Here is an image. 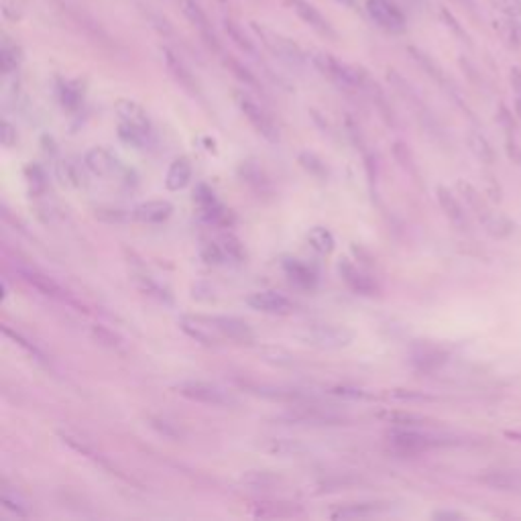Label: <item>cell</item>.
I'll list each match as a JSON object with an SVG mask.
<instances>
[{"label": "cell", "instance_id": "15", "mask_svg": "<svg viewBox=\"0 0 521 521\" xmlns=\"http://www.w3.org/2000/svg\"><path fill=\"white\" fill-rule=\"evenodd\" d=\"M436 198H438V204H440L442 212H444L446 218L454 224V229H459V231H468V229H470L468 216H466V212H464L463 204L456 200V196H454L448 187L438 185V187H436Z\"/></svg>", "mask_w": 521, "mask_h": 521}, {"label": "cell", "instance_id": "43", "mask_svg": "<svg viewBox=\"0 0 521 521\" xmlns=\"http://www.w3.org/2000/svg\"><path fill=\"white\" fill-rule=\"evenodd\" d=\"M505 151H507L509 159H511L518 167H521V147L511 139V137H509L507 143H505Z\"/></svg>", "mask_w": 521, "mask_h": 521}, {"label": "cell", "instance_id": "30", "mask_svg": "<svg viewBox=\"0 0 521 521\" xmlns=\"http://www.w3.org/2000/svg\"><path fill=\"white\" fill-rule=\"evenodd\" d=\"M58 175L61 179V183L65 185H73V187H80L84 185V172L78 163H73L71 159H65L58 165Z\"/></svg>", "mask_w": 521, "mask_h": 521}, {"label": "cell", "instance_id": "11", "mask_svg": "<svg viewBox=\"0 0 521 521\" xmlns=\"http://www.w3.org/2000/svg\"><path fill=\"white\" fill-rule=\"evenodd\" d=\"M179 328L194 338L196 343L204 345V347H216L220 343V334L212 328V324L208 322L206 316H181L179 318Z\"/></svg>", "mask_w": 521, "mask_h": 521}, {"label": "cell", "instance_id": "34", "mask_svg": "<svg viewBox=\"0 0 521 521\" xmlns=\"http://www.w3.org/2000/svg\"><path fill=\"white\" fill-rule=\"evenodd\" d=\"M267 450L273 454H279V456H299L305 452V448L301 444L291 442V440H271Z\"/></svg>", "mask_w": 521, "mask_h": 521}, {"label": "cell", "instance_id": "17", "mask_svg": "<svg viewBox=\"0 0 521 521\" xmlns=\"http://www.w3.org/2000/svg\"><path fill=\"white\" fill-rule=\"evenodd\" d=\"M283 271L290 277L291 283L297 286L299 290H314L318 286V271L312 265H308L299 259H291V257L286 259L283 261Z\"/></svg>", "mask_w": 521, "mask_h": 521}, {"label": "cell", "instance_id": "5", "mask_svg": "<svg viewBox=\"0 0 521 521\" xmlns=\"http://www.w3.org/2000/svg\"><path fill=\"white\" fill-rule=\"evenodd\" d=\"M84 167L96 177H124V175H128V170L106 147H92L84 155Z\"/></svg>", "mask_w": 521, "mask_h": 521}, {"label": "cell", "instance_id": "44", "mask_svg": "<svg viewBox=\"0 0 521 521\" xmlns=\"http://www.w3.org/2000/svg\"><path fill=\"white\" fill-rule=\"evenodd\" d=\"M336 395H343V397H352V400H373L369 393L360 391V389H350V387H336L334 389Z\"/></svg>", "mask_w": 521, "mask_h": 521}, {"label": "cell", "instance_id": "14", "mask_svg": "<svg viewBox=\"0 0 521 521\" xmlns=\"http://www.w3.org/2000/svg\"><path fill=\"white\" fill-rule=\"evenodd\" d=\"M238 177L259 196H271L273 194V183L269 179V175L265 174V170L257 163V161H242L238 165Z\"/></svg>", "mask_w": 521, "mask_h": 521}, {"label": "cell", "instance_id": "24", "mask_svg": "<svg viewBox=\"0 0 521 521\" xmlns=\"http://www.w3.org/2000/svg\"><path fill=\"white\" fill-rule=\"evenodd\" d=\"M132 283L137 286V290L149 297H155L157 301H163V303H172V293L165 290L161 283H157L153 277L149 275H141V273H132Z\"/></svg>", "mask_w": 521, "mask_h": 521}, {"label": "cell", "instance_id": "40", "mask_svg": "<svg viewBox=\"0 0 521 521\" xmlns=\"http://www.w3.org/2000/svg\"><path fill=\"white\" fill-rule=\"evenodd\" d=\"M149 421H151V426H153L159 434H163V436H167V438H179V436H181L179 430L175 428L174 424H170V421H165V419H161V417H149Z\"/></svg>", "mask_w": 521, "mask_h": 521}, {"label": "cell", "instance_id": "19", "mask_svg": "<svg viewBox=\"0 0 521 521\" xmlns=\"http://www.w3.org/2000/svg\"><path fill=\"white\" fill-rule=\"evenodd\" d=\"M387 509L385 503L377 501H360V503H345L330 511L332 520H358V518H373Z\"/></svg>", "mask_w": 521, "mask_h": 521}, {"label": "cell", "instance_id": "12", "mask_svg": "<svg viewBox=\"0 0 521 521\" xmlns=\"http://www.w3.org/2000/svg\"><path fill=\"white\" fill-rule=\"evenodd\" d=\"M281 419L290 424H305V426H340L345 424L343 415L322 411L318 407H297L281 415Z\"/></svg>", "mask_w": 521, "mask_h": 521}, {"label": "cell", "instance_id": "21", "mask_svg": "<svg viewBox=\"0 0 521 521\" xmlns=\"http://www.w3.org/2000/svg\"><path fill=\"white\" fill-rule=\"evenodd\" d=\"M192 174H194V167H192V161L187 157H177L174 163L170 165L167 170V175H165V185L170 192H179L183 189L189 179H192Z\"/></svg>", "mask_w": 521, "mask_h": 521}, {"label": "cell", "instance_id": "46", "mask_svg": "<svg viewBox=\"0 0 521 521\" xmlns=\"http://www.w3.org/2000/svg\"><path fill=\"white\" fill-rule=\"evenodd\" d=\"M432 518L434 520H464L463 513H459V511H446V509L432 513Z\"/></svg>", "mask_w": 521, "mask_h": 521}, {"label": "cell", "instance_id": "33", "mask_svg": "<svg viewBox=\"0 0 521 521\" xmlns=\"http://www.w3.org/2000/svg\"><path fill=\"white\" fill-rule=\"evenodd\" d=\"M200 257L206 265H224V263H229V259H227V255H224L218 240L216 242H206L200 248Z\"/></svg>", "mask_w": 521, "mask_h": 521}, {"label": "cell", "instance_id": "32", "mask_svg": "<svg viewBox=\"0 0 521 521\" xmlns=\"http://www.w3.org/2000/svg\"><path fill=\"white\" fill-rule=\"evenodd\" d=\"M94 216L102 222H108V224H124L128 220H135L132 218V212H126V210H120V208H115V206H104V208H96L94 210Z\"/></svg>", "mask_w": 521, "mask_h": 521}, {"label": "cell", "instance_id": "2", "mask_svg": "<svg viewBox=\"0 0 521 521\" xmlns=\"http://www.w3.org/2000/svg\"><path fill=\"white\" fill-rule=\"evenodd\" d=\"M297 338L312 348H320V350H338L348 345H352L354 340V332L340 326V324H316L310 326L305 330H301L297 334Z\"/></svg>", "mask_w": 521, "mask_h": 521}, {"label": "cell", "instance_id": "18", "mask_svg": "<svg viewBox=\"0 0 521 521\" xmlns=\"http://www.w3.org/2000/svg\"><path fill=\"white\" fill-rule=\"evenodd\" d=\"M242 389L259 395L263 400L269 402H277V404H301L305 397L297 391V389H283V387H275V385H251V383H242Z\"/></svg>", "mask_w": 521, "mask_h": 521}, {"label": "cell", "instance_id": "48", "mask_svg": "<svg viewBox=\"0 0 521 521\" xmlns=\"http://www.w3.org/2000/svg\"><path fill=\"white\" fill-rule=\"evenodd\" d=\"M516 113H518V116H520V120H521V98L516 100Z\"/></svg>", "mask_w": 521, "mask_h": 521}, {"label": "cell", "instance_id": "29", "mask_svg": "<svg viewBox=\"0 0 521 521\" xmlns=\"http://www.w3.org/2000/svg\"><path fill=\"white\" fill-rule=\"evenodd\" d=\"M240 483L253 489H271L279 483V476H275L273 472L267 470H246L240 476Z\"/></svg>", "mask_w": 521, "mask_h": 521}, {"label": "cell", "instance_id": "42", "mask_svg": "<svg viewBox=\"0 0 521 521\" xmlns=\"http://www.w3.org/2000/svg\"><path fill=\"white\" fill-rule=\"evenodd\" d=\"M2 145L4 147H14L16 145V130L8 120L2 122Z\"/></svg>", "mask_w": 521, "mask_h": 521}, {"label": "cell", "instance_id": "27", "mask_svg": "<svg viewBox=\"0 0 521 521\" xmlns=\"http://www.w3.org/2000/svg\"><path fill=\"white\" fill-rule=\"evenodd\" d=\"M149 135H151V132H147V130H143V128H139V126H132V124H128V122H122V120H120V124H118V139H120L124 145H128V147L143 149V147L147 145V141H149Z\"/></svg>", "mask_w": 521, "mask_h": 521}, {"label": "cell", "instance_id": "13", "mask_svg": "<svg viewBox=\"0 0 521 521\" xmlns=\"http://www.w3.org/2000/svg\"><path fill=\"white\" fill-rule=\"evenodd\" d=\"M478 483L499 491V493H521V470H511V468H497V470H487L478 476Z\"/></svg>", "mask_w": 521, "mask_h": 521}, {"label": "cell", "instance_id": "16", "mask_svg": "<svg viewBox=\"0 0 521 521\" xmlns=\"http://www.w3.org/2000/svg\"><path fill=\"white\" fill-rule=\"evenodd\" d=\"M174 214V204L167 200H149L132 210V218L143 224H161Z\"/></svg>", "mask_w": 521, "mask_h": 521}, {"label": "cell", "instance_id": "7", "mask_svg": "<svg viewBox=\"0 0 521 521\" xmlns=\"http://www.w3.org/2000/svg\"><path fill=\"white\" fill-rule=\"evenodd\" d=\"M236 102H238L240 113L246 116V120L253 124V128H255L263 139H267V141L273 143V145L279 143V130H277L275 122L271 120V116L267 115L257 102H253V100L246 98V96H238Z\"/></svg>", "mask_w": 521, "mask_h": 521}, {"label": "cell", "instance_id": "23", "mask_svg": "<svg viewBox=\"0 0 521 521\" xmlns=\"http://www.w3.org/2000/svg\"><path fill=\"white\" fill-rule=\"evenodd\" d=\"M448 354L440 348H421L413 354V364L419 371H436L442 364H446Z\"/></svg>", "mask_w": 521, "mask_h": 521}, {"label": "cell", "instance_id": "26", "mask_svg": "<svg viewBox=\"0 0 521 521\" xmlns=\"http://www.w3.org/2000/svg\"><path fill=\"white\" fill-rule=\"evenodd\" d=\"M468 147H470V151L474 153V157L481 163H485V165H493L495 163V149L491 147V143L481 132L472 130L468 135Z\"/></svg>", "mask_w": 521, "mask_h": 521}, {"label": "cell", "instance_id": "10", "mask_svg": "<svg viewBox=\"0 0 521 521\" xmlns=\"http://www.w3.org/2000/svg\"><path fill=\"white\" fill-rule=\"evenodd\" d=\"M248 308L263 312V314H277V316H288L293 310V303L283 295L273 290L255 291L246 297Z\"/></svg>", "mask_w": 521, "mask_h": 521}, {"label": "cell", "instance_id": "45", "mask_svg": "<svg viewBox=\"0 0 521 521\" xmlns=\"http://www.w3.org/2000/svg\"><path fill=\"white\" fill-rule=\"evenodd\" d=\"M499 120L501 124L505 126V130L509 132V137L516 132V124H513V115H509V111L505 106H501V115H499Z\"/></svg>", "mask_w": 521, "mask_h": 521}, {"label": "cell", "instance_id": "39", "mask_svg": "<svg viewBox=\"0 0 521 521\" xmlns=\"http://www.w3.org/2000/svg\"><path fill=\"white\" fill-rule=\"evenodd\" d=\"M92 334H94V338L100 343V345H104V347H111V348H120V338L115 336L111 330H106V328H102V326H94L92 328Z\"/></svg>", "mask_w": 521, "mask_h": 521}, {"label": "cell", "instance_id": "31", "mask_svg": "<svg viewBox=\"0 0 521 521\" xmlns=\"http://www.w3.org/2000/svg\"><path fill=\"white\" fill-rule=\"evenodd\" d=\"M220 246L229 259V263H242L246 259V251H244V244L234 236V234H224L220 240Z\"/></svg>", "mask_w": 521, "mask_h": 521}, {"label": "cell", "instance_id": "3", "mask_svg": "<svg viewBox=\"0 0 521 521\" xmlns=\"http://www.w3.org/2000/svg\"><path fill=\"white\" fill-rule=\"evenodd\" d=\"M389 440L404 454H419V452H426L430 448L450 444L448 438L421 432L419 428H413V426H397V428H393L389 432Z\"/></svg>", "mask_w": 521, "mask_h": 521}, {"label": "cell", "instance_id": "36", "mask_svg": "<svg viewBox=\"0 0 521 521\" xmlns=\"http://www.w3.org/2000/svg\"><path fill=\"white\" fill-rule=\"evenodd\" d=\"M261 354H263V360H267L271 364H279V367L293 364V356H291L288 350H283V348L267 347L261 350Z\"/></svg>", "mask_w": 521, "mask_h": 521}, {"label": "cell", "instance_id": "4", "mask_svg": "<svg viewBox=\"0 0 521 521\" xmlns=\"http://www.w3.org/2000/svg\"><path fill=\"white\" fill-rule=\"evenodd\" d=\"M175 389H177L179 395H183V397H187L189 402H196V404L216 407L238 406V400L234 395L224 391L222 387L206 383V381H183Z\"/></svg>", "mask_w": 521, "mask_h": 521}, {"label": "cell", "instance_id": "41", "mask_svg": "<svg viewBox=\"0 0 521 521\" xmlns=\"http://www.w3.org/2000/svg\"><path fill=\"white\" fill-rule=\"evenodd\" d=\"M499 10H503L509 16H520L521 14V0H493Z\"/></svg>", "mask_w": 521, "mask_h": 521}, {"label": "cell", "instance_id": "6", "mask_svg": "<svg viewBox=\"0 0 521 521\" xmlns=\"http://www.w3.org/2000/svg\"><path fill=\"white\" fill-rule=\"evenodd\" d=\"M194 202L198 204L202 216H204L208 222L224 224V227H227V224H232L231 210H227V208L218 202V198H216V194H214V189H212L210 185L198 183V187H196V192H194Z\"/></svg>", "mask_w": 521, "mask_h": 521}, {"label": "cell", "instance_id": "9", "mask_svg": "<svg viewBox=\"0 0 521 521\" xmlns=\"http://www.w3.org/2000/svg\"><path fill=\"white\" fill-rule=\"evenodd\" d=\"M336 269H338L340 279L347 283V288L350 291H354L358 295H375L379 291L377 281L367 271H362L360 267H356L350 259H340Z\"/></svg>", "mask_w": 521, "mask_h": 521}, {"label": "cell", "instance_id": "37", "mask_svg": "<svg viewBox=\"0 0 521 521\" xmlns=\"http://www.w3.org/2000/svg\"><path fill=\"white\" fill-rule=\"evenodd\" d=\"M25 177H27V181H29V185H31V192H33V194L43 192V189H45V185H47L43 170H41L39 165H35V163H31V165H27V167H25Z\"/></svg>", "mask_w": 521, "mask_h": 521}, {"label": "cell", "instance_id": "47", "mask_svg": "<svg viewBox=\"0 0 521 521\" xmlns=\"http://www.w3.org/2000/svg\"><path fill=\"white\" fill-rule=\"evenodd\" d=\"M511 84H513V88H516L518 98H521V69H513V71H511Z\"/></svg>", "mask_w": 521, "mask_h": 521}, {"label": "cell", "instance_id": "35", "mask_svg": "<svg viewBox=\"0 0 521 521\" xmlns=\"http://www.w3.org/2000/svg\"><path fill=\"white\" fill-rule=\"evenodd\" d=\"M2 332H4L6 336H10V338H12V340H14V343H16L19 347L25 348V350H27V352H29V354L33 356V358H37V360H45V354H43V350H41V348H39V347H35V345H33L31 340H27V338H25L23 334H19V332L10 330L8 326H2Z\"/></svg>", "mask_w": 521, "mask_h": 521}, {"label": "cell", "instance_id": "25", "mask_svg": "<svg viewBox=\"0 0 521 521\" xmlns=\"http://www.w3.org/2000/svg\"><path fill=\"white\" fill-rule=\"evenodd\" d=\"M308 242L320 255H330L336 248V238H334L332 231L326 229V227H314V229H310V232H308Z\"/></svg>", "mask_w": 521, "mask_h": 521}, {"label": "cell", "instance_id": "20", "mask_svg": "<svg viewBox=\"0 0 521 521\" xmlns=\"http://www.w3.org/2000/svg\"><path fill=\"white\" fill-rule=\"evenodd\" d=\"M16 271H19L21 279L25 283H29L33 290H37L39 293H43V295H49V297H63V293H65L63 288L59 286L56 279H51L49 275H45V273H41L37 269H29V267H19Z\"/></svg>", "mask_w": 521, "mask_h": 521}, {"label": "cell", "instance_id": "38", "mask_svg": "<svg viewBox=\"0 0 521 521\" xmlns=\"http://www.w3.org/2000/svg\"><path fill=\"white\" fill-rule=\"evenodd\" d=\"M0 503H2V507L4 509H8V511H12L14 516H19V518H29V507L19 499V497H12L8 491H2V495H0Z\"/></svg>", "mask_w": 521, "mask_h": 521}, {"label": "cell", "instance_id": "28", "mask_svg": "<svg viewBox=\"0 0 521 521\" xmlns=\"http://www.w3.org/2000/svg\"><path fill=\"white\" fill-rule=\"evenodd\" d=\"M297 161H299V165H301V167H303L308 174L314 175L316 179H322V181H326V179L330 177L328 165H326V163H324V159H320L316 153L303 151V153H299Z\"/></svg>", "mask_w": 521, "mask_h": 521}, {"label": "cell", "instance_id": "8", "mask_svg": "<svg viewBox=\"0 0 521 521\" xmlns=\"http://www.w3.org/2000/svg\"><path fill=\"white\" fill-rule=\"evenodd\" d=\"M206 318L222 338H229L236 345H253L255 343V332L244 320H240L236 316H206Z\"/></svg>", "mask_w": 521, "mask_h": 521}, {"label": "cell", "instance_id": "1", "mask_svg": "<svg viewBox=\"0 0 521 521\" xmlns=\"http://www.w3.org/2000/svg\"><path fill=\"white\" fill-rule=\"evenodd\" d=\"M459 189L463 192L466 204L470 206V210L474 212V216L478 218L481 227L485 229V232L493 238H509L516 232V224L513 220H509L505 214L497 212L495 208H491V204L466 181L459 183Z\"/></svg>", "mask_w": 521, "mask_h": 521}, {"label": "cell", "instance_id": "22", "mask_svg": "<svg viewBox=\"0 0 521 521\" xmlns=\"http://www.w3.org/2000/svg\"><path fill=\"white\" fill-rule=\"evenodd\" d=\"M116 113L120 116L122 122H128L132 126H139L147 132H151V120L147 113L143 111V106H139L132 100H118L116 102Z\"/></svg>", "mask_w": 521, "mask_h": 521}]
</instances>
